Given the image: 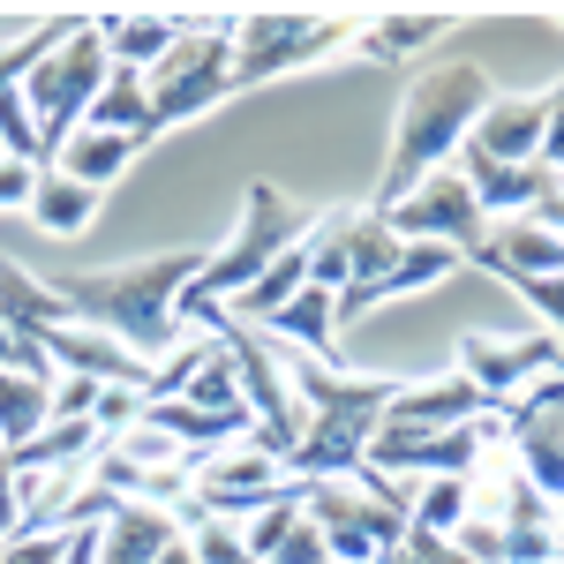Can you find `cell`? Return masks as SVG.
<instances>
[{"label":"cell","mask_w":564,"mask_h":564,"mask_svg":"<svg viewBox=\"0 0 564 564\" xmlns=\"http://www.w3.org/2000/svg\"><path fill=\"white\" fill-rule=\"evenodd\" d=\"M212 249H159V257H135V263H106V271H76V279H61V302L76 324L90 332H106V339H121L135 361H151V369H166L181 354V294L196 286V271H204Z\"/></svg>","instance_id":"6da1fadb"},{"label":"cell","mask_w":564,"mask_h":564,"mask_svg":"<svg viewBox=\"0 0 564 564\" xmlns=\"http://www.w3.org/2000/svg\"><path fill=\"white\" fill-rule=\"evenodd\" d=\"M481 106H489V76L475 61H436L422 68V84L399 98V121H391V159L377 181V212H391L399 196H414L430 174H444L452 151H467Z\"/></svg>","instance_id":"7a4b0ae2"},{"label":"cell","mask_w":564,"mask_h":564,"mask_svg":"<svg viewBox=\"0 0 564 564\" xmlns=\"http://www.w3.org/2000/svg\"><path fill=\"white\" fill-rule=\"evenodd\" d=\"M308 226H316V218L294 212V204H286L271 181H257V188H249V212H241V226H234L212 257H204L196 286L181 294V316H188V308H234V302H241V294L263 279V271H271V263L294 249V241H308Z\"/></svg>","instance_id":"3957f363"},{"label":"cell","mask_w":564,"mask_h":564,"mask_svg":"<svg viewBox=\"0 0 564 564\" xmlns=\"http://www.w3.org/2000/svg\"><path fill=\"white\" fill-rule=\"evenodd\" d=\"M361 23L354 15H294V8H257V15H234V68L226 90H263L294 68H316L339 39H354Z\"/></svg>","instance_id":"277c9868"},{"label":"cell","mask_w":564,"mask_h":564,"mask_svg":"<svg viewBox=\"0 0 564 564\" xmlns=\"http://www.w3.org/2000/svg\"><path fill=\"white\" fill-rule=\"evenodd\" d=\"M226 68H234V15L181 23L174 53L143 76V90H151V135H166V129H181V121L226 106V98H234V90H226Z\"/></svg>","instance_id":"5b68a950"},{"label":"cell","mask_w":564,"mask_h":564,"mask_svg":"<svg viewBox=\"0 0 564 564\" xmlns=\"http://www.w3.org/2000/svg\"><path fill=\"white\" fill-rule=\"evenodd\" d=\"M113 84V53L98 45V31H76V39L61 45L53 61H39L31 68V84H23V98H31V121H39V151L45 166L61 159V143L90 121V106H98V90Z\"/></svg>","instance_id":"8992f818"},{"label":"cell","mask_w":564,"mask_h":564,"mask_svg":"<svg viewBox=\"0 0 564 564\" xmlns=\"http://www.w3.org/2000/svg\"><path fill=\"white\" fill-rule=\"evenodd\" d=\"M399 234V241H414V249H452V257H481V241H489V218H481L475 188H467V174L459 166H444V174H430L414 196H399L391 212H377Z\"/></svg>","instance_id":"52a82bcc"},{"label":"cell","mask_w":564,"mask_h":564,"mask_svg":"<svg viewBox=\"0 0 564 564\" xmlns=\"http://www.w3.org/2000/svg\"><path fill=\"white\" fill-rule=\"evenodd\" d=\"M302 512L324 527L332 564H377L384 550L406 542V512L377 505L361 481H302Z\"/></svg>","instance_id":"ba28073f"},{"label":"cell","mask_w":564,"mask_h":564,"mask_svg":"<svg viewBox=\"0 0 564 564\" xmlns=\"http://www.w3.org/2000/svg\"><path fill=\"white\" fill-rule=\"evenodd\" d=\"M505 444H512V467H520L550 505H564V369L557 377H534L527 391H512L497 406Z\"/></svg>","instance_id":"9c48e42d"},{"label":"cell","mask_w":564,"mask_h":564,"mask_svg":"<svg viewBox=\"0 0 564 564\" xmlns=\"http://www.w3.org/2000/svg\"><path fill=\"white\" fill-rule=\"evenodd\" d=\"M452 369L467 377V384L489 399V406H505L512 391H527L534 377H557L564 369V339H550V332H520V339H459V354H452Z\"/></svg>","instance_id":"30bf717a"},{"label":"cell","mask_w":564,"mask_h":564,"mask_svg":"<svg viewBox=\"0 0 564 564\" xmlns=\"http://www.w3.org/2000/svg\"><path fill=\"white\" fill-rule=\"evenodd\" d=\"M39 347H45V361H53V377H90V384H121V391H143V399H151V377H159V369L135 361L121 339H106V332L76 324V316L53 324Z\"/></svg>","instance_id":"8fae6325"},{"label":"cell","mask_w":564,"mask_h":564,"mask_svg":"<svg viewBox=\"0 0 564 564\" xmlns=\"http://www.w3.org/2000/svg\"><path fill=\"white\" fill-rule=\"evenodd\" d=\"M542 129H550V90H512L481 106L475 135H467V159H489V166H534L542 159Z\"/></svg>","instance_id":"7c38bea8"},{"label":"cell","mask_w":564,"mask_h":564,"mask_svg":"<svg viewBox=\"0 0 564 564\" xmlns=\"http://www.w3.org/2000/svg\"><path fill=\"white\" fill-rule=\"evenodd\" d=\"M481 414H497V406H489L459 369H444V377H430V384H399V391H391L384 430L436 436V430H459V422H481Z\"/></svg>","instance_id":"4fadbf2b"},{"label":"cell","mask_w":564,"mask_h":564,"mask_svg":"<svg viewBox=\"0 0 564 564\" xmlns=\"http://www.w3.org/2000/svg\"><path fill=\"white\" fill-rule=\"evenodd\" d=\"M459 174H467V188H475V204H481L489 226H505V218H534L564 188L542 159H534V166H489V159H467Z\"/></svg>","instance_id":"5bb4252c"},{"label":"cell","mask_w":564,"mask_h":564,"mask_svg":"<svg viewBox=\"0 0 564 564\" xmlns=\"http://www.w3.org/2000/svg\"><path fill=\"white\" fill-rule=\"evenodd\" d=\"M90 534H98V564H159L181 542V520L166 505H113Z\"/></svg>","instance_id":"9a60e30c"},{"label":"cell","mask_w":564,"mask_h":564,"mask_svg":"<svg viewBox=\"0 0 564 564\" xmlns=\"http://www.w3.org/2000/svg\"><path fill=\"white\" fill-rule=\"evenodd\" d=\"M263 339L286 347V354H308V361H339V294L302 286L286 308L263 316Z\"/></svg>","instance_id":"2e32d148"},{"label":"cell","mask_w":564,"mask_h":564,"mask_svg":"<svg viewBox=\"0 0 564 564\" xmlns=\"http://www.w3.org/2000/svg\"><path fill=\"white\" fill-rule=\"evenodd\" d=\"M90 31L98 45L113 53V68H129V76H151L181 39V15H159V8H129V15H90Z\"/></svg>","instance_id":"e0dca14e"},{"label":"cell","mask_w":564,"mask_h":564,"mask_svg":"<svg viewBox=\"0 0 564 564\" xmlns=\"http://www.w3.org/2000/svg\"><path fill=\"white\" fill-rule=\"evenodd\" d=\"M0 324H8L15 339H31V347H39L53 324H68V302H61V286H45V279L23 271V263L0 257Z\"/></svg>","instance_id":"ac0fdd59"},{"label":"cell","mask_w":564,"mask_h":564,"mask_svg":"<svg viewBox=\"0 0 564 564\" xmlns=\"http://www.w3.org/2000/svg\"><path fill=\"white\" fill-rule=\"evenodd\" d=\"M135 151H143V135H113V129H76L61 143V159H53V174L84 181V188H106V181H121L135 166Z\"/></svg>","instance_id":"d6986e66"},{"label":"cell","mask_w":564,"mask_h":564,"mask_svg":"<svg viewBox=\"0 0 564 564\" xmlns=\"http://www.w3.org/2000/svg\"><path fill=\"white\" fill-rule=\"evenodd\" d=\"M475 520V475H430V481H406V527L414 534H459Z\"/></svg>","instance_id":"ffe728a7"},{"label":"cell","mask_w":564,"mask_h":564,"mask_svg":"<svg viewBox=\"0 0 564 564\" xmlns=\"http://www.w3.org/2000/svg\"><path fill=\"white\" fill-rule=\"evenodd\" d=\"M90 218H98V188H84V181H68V174L45 166L39 188H31V226H45L53 241H76Z\"/></svg>","instance_id":"44dd1931"},{"label":"cell","mask_w":564,"mask_h":564,"mask_svg":"<svg viewBox=\"0 0 564 564\" xmlns=\"http://www.w3.org/2000/svg\"><path fill=\"white\" fill-rule=\"evenodd\" d=\"M53 422V377H15L0 369V452H23Z\"/></svg>","instance_id":"7402d4cb"},{"label":"cell","mask_w":564,"mask_h":564,"mask_svg":"<svg viewBox=\"0 0 564 564\" xmlns=\"http://www.w3.org/2000/svg\"><path fill=\"white\" fill-rule=\"evenodd\" d=\"M98 444H106V436L90 430V422H45V430L31 436L23 452H8V467H15V475H53V467H90V459H98Z\"/></svg>","instance_id":"603a6c76"},{"label":"cell","mask_w":564,"mask_h":564,"mask_svg":"<svg viewBox=\"0 0 564 564\" xmlns=\"http://www.w3.org/2000/svg\"><path fill=\"white\" fill-rule=\"evenodd\" d=\"M399 257H406V241L391 234L384 218H377V212H354V234H347V286H339V302H347V294H369V286H377V279H384Z\"/></svg>","instance_id":"cb8c5ba5"},{"label":"cell","mask_w":564,"mask_h":564,"mask_svg":"<svg viewBox=\"0 0 564 564\" xmlns=\"http://www.w3.org/2000/svg\"><path fill=\"white\" fill-rule=\"evenodd\" d=\"M452 31V15H422V8H384V15H369L361 23V45H369V61H414L430 39Z\"/></svg>","instance_id":"d4e9b609"},{"label":"cell","mask_w":564,"mask_h":564,"mask_svg":"<svg viewBox=\"0 0 564 564\" xmlns=\"http://www.w3.org/2000/svg\"><path fill=\"white\" fill-rule=\"evenodd\" d=\"M84 129H113V135H143V143H151V90H143V76L113 68V84L98 90Z\"/></svg>","instance_id":"484cf974"},{"label":"cell","mask_w":564,"mask_h":564,"mask_svg":"<svg viewBox=\"0 0 564 564\" xmlns=\"http://www.w3.org/2000/svg\"><path fill=\"white\" fill-rule=\"evenodd\" d=\"M302 286H308V241H294V249H286V257H279V263H271V271L257 279V286H249V294L234 302V316H241V324H263L271 308L294 302Z\"/></svg>","instance_id":"4316f807"},{"label":"cell","mask_w":564,"mask_h":564,"mask_svg":"<svg viewBox=\"0 0 564 564\" xmlns=\"http://www.w3.org/2000/svg\"><path fill=\"white\" fill-rule=\"evenodd\" d=\"M347 234H354V212H324L308 226V286H324V294L347 286Z\"/></svg>","instance_id":"83f0119b"},{"label":"cell","mask_w":564,"mask_h":564,"mask_svg":"<svg viewBox=\"0 0 564 564\" xmlns=\"http://www.w3.org/2000/svg\"><path fill=\"white\" fill-rule=\"evenodd\" d=\"M0 159H15V166H39V174H45L39 121H31V98H23V90H0Z\"/></svg>","instance_id":"f1b7e54d"},{"label":"cell","mask_w":564,"mask_h":564,"mask_svg":"<svg viewBox=\"0 0 564 564\" xmlns=\"http://www.w3.org/2000/svg\"><path fill=\"white\" fill-rule=\"evenodd\" d=\"M294 527H302V481H294V497H279V505H263L257 520L241 527V542H249V557H279V550H286V534H294Z\"/></svg>","instance_id":"f546056e"},{"label":"cell","mask_w":564,"mask_h":564,"mask_svg":"<svg viewBox=\"0 0 564 564\" xmlns=\"http://www.w3.org/2000/svg\"><path fill=\"white\" fill-rule=\"evenodd\" d=\"M188 550H196V564H263L249 557L241 527H226V520H188Z\"/></svg>","instance_id":"4dcf8cb0"},{"label":"cell","mask_w":564,"mask_h":564,"mask_svg":"<svg viewBox=\"0 0 564 564\" xmlns=\"http://www.w3.org/2000/svg\"><path fill=\"white\" fill-rule=\"evenodd\" d=\"M129 422H143V391L106 384V391H98V406H90V430H98V436H121Z\"/></svg>","instance_id":"1f68e13d"},{"label":"cell","mask_w":564,"mask_h":564,"mask_svg":"<svg viewBox=\"0 0 564 564\" xmlns=\"http://www.w3.org/2000/svg\"><path fill=\"white\" fill-rule=\"evenodd\" d=\"M512 286H520V302L542 316V332L564 339V279H512Z\"/></svg>","instance_id":"d6a6232c"},{"label":"cell","mask_w":564,"mask_h":564,"mask_svg":"<svg viewBox=\"0 0 564 564\" xmlns=\"http://www.w3.org/2000/svg\"><path fill=\"white\" fill-rule=\"evenodd\" d=\"M98 391L106 384H90V377H53V422H90Z\"/></svg>","instance_id":"836d02e7"},{"label":"cell","mask_w":564,"mask_h":564,"mask_svg":"<svg viewBox=\"0 0 564 564\" xmlns=\"http://www.w3.org/2000/svg\"><path fill=\"white\" fill-rule=\"evenodd\" d=\"M68 557V534H15L0 542V564H61Z\"/></svg>","instance_id":"e575fe53"},{"label":"cell","mask_w":564,"mask_h":564,"mask_svg":"<svg viewBox=\"0 0 564 564\" xmlns=\"http://www.w3.org/2000/svg\"><path fill=\"white\" fill-rule=\"evenodd\" d=\"M271 564H332V550H324V527H316V520L302 512V527L286 534V550H279Z\"/></svg>","instance_id":"d590c367"},{"label":"cell","mask_w":564,"mask_h":564,"mask_svg":"<svg viewBox=\"0 0 564 564\" xmlns=\"http://www.w3.org/2000/svg\"><path fill=\"white\" fill-rule=\"evenodd\" d=\"M15 534H23V475L0 452V542H15Z\"/></svg>","instance_id":"8d00e7d4"},{"label":"cell","mask_w":564,"mask_h":564,"mask_svg":"<svg viewBox=\"0 0 564 564\" xmlns=\"http://www.w3.org/2000/svg\"><path fill=\"white\" fill-rule=\"evenodd\" d=\"M31 188H39V166L0 159V212H31Z\"/></svg>","instance_id":"74e56055"},{"label":"cell","mask_w":564,"mask_h":564,"mask_svg":"<svg viewBox=\"0 0 564 564\" xmlns=\"http://www.w3.org/2000/svg\"><path fill=\"white\" fill-rule=\"evenodd\" d=\"M542 166L564 181V84H550V129H542Z\"/></svg>","instance_id":"f35d334b"},{"label":"cell","mask_w":564,"mask_h":564,"mask_svg":"<svg viewBox=\"0 0 564 564\" xmlns=\"http://www.w3.org/2000/svg\"><path fill=\"white\" fill-rule=\"evenodd\" d=\"M406 564H475V557H459L444 534H414V527H406Z\"/></svg>","instance_id":"ab89813d"},{"label":"cell","mask_w":564,"mask_h":564,"mask_svg":"<svg viewBox=\"0 0 564 564\" xmlns=\"http://www.w3.org/2000/svg\"><path fill=\"white\" fill-rule=\"evenodd\" d=\"M61 564H98V534H90V527H76V534H68V557Z\"/></svg>","instance_id":"60d3db41"},{"label":"cell","mask_w":564,"mask_h":564,"mask_svg":"<svg viewBox=\"0 0 564 564\" xmlns=\"http://www.w3.org/2000/svg\"><path fill=\"white\" fill-rule=\"evenodd\" d=\"M159 564H196V550H188V534H181V542H174V550H166Z\"/></svg>","instance_id":"b9f144b4"},{"label":"cell","mask_w":564,"mask_h":564,"mask_svg":"<svg viewBox=\"0 0 564 564\" xmlns=\"http://www.w3.org/2000/svg\"><path fill=\"white\" fill-rule=\"evenodd\" d=\"M557 23H564V15H557Z\"/></svg>","instance_id":"7bdbcfd3"}]
</instances>
